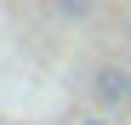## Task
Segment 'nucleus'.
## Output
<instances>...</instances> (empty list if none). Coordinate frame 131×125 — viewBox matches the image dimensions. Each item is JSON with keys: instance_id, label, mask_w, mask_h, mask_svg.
Returning a JSON list of instances; mask_svg holds the SVG:
<instances>
[{"instance_id": "obj_2", "label": "nucleus", "mask_w": 131, "mask_h": 125, "mask_svg": "<svg viewBox=\"0 0 131 125\" xmlns=\"http://www.w3.org/2000/svg\"><path fill=\"white\" fill-rule=\"evenodd\" d=\"M85 125H103V119H85Z\"/></svg>"}, {"instance_id": "obj_1", "label": "nucleus", "mask_w": 131, "mask_h": 125, "mask_svg": "<svg viewBox=\"0 0 131 125\" xmlns=\"http://www.w3.org/2000/svg\"><path fill=\"white\" fill-rule=\"evenodd\" d=\"M97 97L103 102H131V74L125 68H103L97 74Z\"/></svg>"}]
</instances>
